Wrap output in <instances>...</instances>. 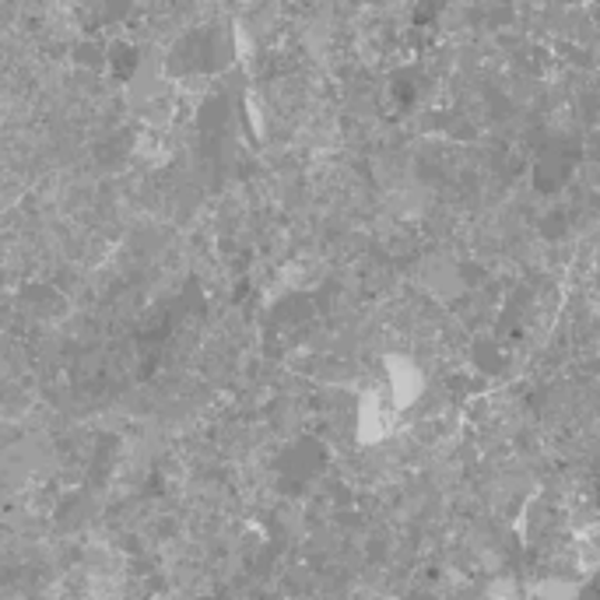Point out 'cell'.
<instances>
[{"mask_svg": "<svg viewBox=\"0 0 600 600\" xmlns=\"http://www.w3.org/2000/svg\"><path fill=\"white\" fill-rule=\"evenodd\" d=\"M386 383H390V407H394V411L411 407L414 401L422 397V390H425L422 368L414 365L411 358H404V355L386 358Z\"/></svg>", "mask_w": 600, "mask_h": 600, "instance_id": "1", "label": "cell"}, {"mask_svg": "<svg viewBox=\"0 0 600 600\" xmlns=\"http://www.w3.org/2000/svg\"><path fill=\"white\" fill-rule=\"evenodd\" d=\"M390 432H394V407L383 404L380 394H365L358 404V443L362 446L383 443Z\"/></svg>", "mask_w": 600, "mask_h": 600, "instance_id": "2", "label": "cell"}]
</instances>
